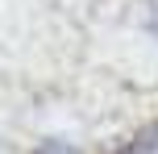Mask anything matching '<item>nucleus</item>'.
<instances>
[{
    "instance_id": "1",
    "label": "nucleus",
    "mask_w": 158,
    "mask_h": 154,
    "mask_svg": "<svg viewBox=\"0 0 158 154\" xmlns=\"http://www.w3.org/2000/svg\"><path fill=\"white\" fill-rule=\"evenodd\" d=\"M38 154H75L67 142H46V146H38Z\"/></svg>"
},
{
    "instance_id": "2",
    "label": "nucleus",
    "mask_w": 158,
    "mask_h": 154,
    "mask_svg": "<svg viewBox=\"0 0 158 154\" xmlns=\"http://www.w3.org/2000/svg\"><path fill=\"white\" fill-rule=\"evenodd\" d=\"M150 25H154V33H158V0H150Z\"/></svg>"
}]
</instances>
